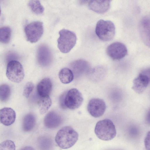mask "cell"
Masks as SVG:
<instances>
[{
  "mask_svg": "<svg viewBox=\"0 0 150 150\" xmlns=\"http://www.w3.org/2000/svg\"><path fill=\"white\" fill-rule=\"evenodd\" d=\"M78 138V133L70 126H66L57 132L55 141L58 146L62 149H67L73 146Z\"/></svg>",
  "mask_w": 150,
  "mask_h": 150,
  "instance_id": "1",
  "label": "cell"
},
{
  "mask_svg": "<svg viewBox=\"0 0 150 150\" xmlns=\"http://www.w3.org/2000/svg\"><path fill=\"white\" fill-rule=\"evenodd\" d=\"M94 131L97 137L104 141L112 140L116 134L114 123L111 120L107 119L98 122L96 125Z\"/></svg>",
  "mask_w": 150,
  "mask_h": 150,
  "instance_id": "2",
  "label": "cell"
},
{
  "mask_svg": "<svg viewBox=\"0 0 150 150\" xmlns=\"http://www.w3.org/2000/svg\"><path fill=\"white\" fill-rule=\"evenodd\" d=\"M95 32L98 37L104 41H108L114 38L115 34V27L111 21L100 20L97 22Z\"/></svg>",
  "mask_w": 150,
  "mask_h": 150,
  "instance_id": "3",
  "label": "cell"
},
{
  "mask_svg": "<svg viewBox=\"0 0 150 150\" xmlns=\"http://www.w3.org/2000/svg\"><path fill=\"white\" fill-rule=\"evenodd\" d=\"M59 34V37L57 40L58 48L63 53L69 52L76 44V34L74 33L65 29L60 30Z\"/></svg>",
  "mask_w": 150,
  "mask_h": 150,
  "instance_id": "4",
  "label": "cell"
},
{
  "mask_svg": "<svg viewBox=\"0 0 150 150\" xmlns=\"http://www.w3.org/2000/svg\"><path fill=\"white\" fill-rule=\"evenodd\" d=\"M6 74L9 80L16 83L21 82L25 76L22 65L19 62L16 60H12L8 62Z\"/></svg>",
  "mask_w": 150,
  "mask_h": 150,
  "instance_id": "5",
  "label": "cell"
},
{
  "mask_svg": "<svg viewBox=\"0 0 150 150\" xmlns=\"http://www.w3.org/2000/svg\"><path fill=\"white\" fill-rule=\"evenodd\" d=\"M24 31L28 41L31 43L36 42L40 39L43 34V23L39 21L31 23L25 26Z\"/></svg>",
  "mask_w": 150,
  "mask_h": 150,
  "instance_id": "6",
  "label": "cell"
},
{
  "mask_svg": "<svg viewBox=\"0 0 150 150\" xmlns=\"http://www.w3.org/2000/svg\"><path fill=\"white\" fill-rule=\"evenodd\" d=\"M83 100L82 94L76 88H72L64 94V102L65 108L72 110L79 108Z\"/></svg>",
  "mask_w": 150,
  "mask_h": 150,
  "instance_id": "7",
  "label": "cell"
},
{
  "mask_svg": "<svg viewBox=\"0 0 150 150\" xmlns=\"http://www.w3.org/2000/svg\"><path fill=\"white\" fill-rule=\"evenodd\" d=\"M107 54L114 60H120L123 58L127 53L126 46L123 43L116 42L112 43L107 47Z\"/></svg>",
  "mask_w": 150,
  "mask_h": 150,
  "instance_id": "8",
  "label": "cell"
},
{
  "mask_svg": "<svg viewBox=\"0 0 150 150\" xmlns=\"http://www.w3.org/2000/svg\"><path fill=\"white\" fill-rule=\"evenodd\" d=\"M106 108L105 101L102 99L94 98L91 99L87 106L88 110L90 114L95 117L102 116Z\"/></svg>",
  "mask_w": 150,
  "mask_h": 150,
  "instance_id": "9",
  "label": "cell"
},
{
  "mask_svg": "<svg viewBox=\"0 0 150 150\" xmlns=\"http://www.w3.org/2000/svg\"><path fill=\"white\" fill-rule=\"evenodd\" d=\"M146 71L140 73L133 80L132 88L137 93H143L149 83V77Z\"/></svg>",
  "mask_w": 150,
  "mask_h": 150,
  "instance_id": "10",
  "label": "cell"
},
{
  "mask_svg": "<svg viewBox=\"0 0 150 150\" xmlns=\"http://www.w3.org/2000/svg\"><path fill=\"white\" fill-rule=\"evenodd\" d=\"M37 58L38 63L41 66L47 67L50 65L52 60L50 50L45 45H42L38 50Z\"/></svg>",
  "mask_w": 150,
  "mask_h": 150,
  "instance_id": "11",
  "label": "cell"
},
{
  "mask_svg": "<svg viewBox=\"0 0 150 150\" xmlns=\"http://www.w3.org/2000/svg\"><path fill=\"white\" fill-rule=\"evenodd\" d=\"M70 67L73 74L77 77L88 73L90 69L89 63L82 59L73 62L70 64Z\"/></svg>",
  "mask_w": 150,
  "mask_h": 150,
  "instance_id": "12",
  "label": "cell"
},
{
  "mask_svg": "<svg viewBox=\"0 0 150 150\" xmlns=\"http://www.w3.org/2000/svg\"><path fill=\"white\" fill-rule=\"evenodd\" d=\"M139 30L143 42L147 46L150 45V18L146 16L140 21Z\"/></svg>",
  "mask_w": 150,
  "mask_h": 150,
  "instance_id": "13",
  "label": "cell"
},
{
  "mask_svg": "<svg viewBox=\"0 0 150 150\" xmlns=\"http://www.w3.org/2000/svg\"><path fill=\"white\" fill-rule=\"evenodd\" d=\"M16 118L15 111L9 108H4L0 110V122L6 126L13 124Z\"/></svg>",
  "mask_w": 150,
  "mask_h": 150,
  "instance_id": "14",
  "label": "cell"
},
{
  "mask_svg": "<svg viewBox=\"0 0 150 150\" xmlns=\"http://www.w3.org/2000/svg\"><path fill=\"white\" fill-rule=\"evenodd\" d=\"M61 117L54 111H51L45 116L44 119L45 126L49 129H53L59 126L61 124Z\"/></svg>",
  "mask_w": 150,
  "mask_h": 150,
  "instance_id": "15",
  "label": "cell"
},
{
  "mask_svg": "<svg viewBox=\"0 0 150 150\" xmlns=\"http://www.w3.org/2000/svg\"><path fill=\"white\" fill-rule=\"evenodd\" d=\"M110 1H91L88 3L89 8L93 11L99 13H103L109 9Z\"/></svg>",
  "mask_w": 150,
  "mask_h": 150,
  "instance_id": "16",
  "label": "cell"
},
{
  "mask_svg": "<svg viewBox=\"0 0 150 150\" xmlns=\"http://www.w3.org/2000/svg\"><path fill=\"white\" fill-rule=\"evenodd\" d=\"M52 88V83L51 80L46 78L41 80L37 85V93L40 97L49 96Z\"/></svg>",
  "mask_w": 150,
  "mask_h": 150,
  "instance_id": "17",
  "label": "cell"
},
{
  "mask_svg": "<svg viewBox=\"0 0 150 150\" xmlns=\"http://www.w3.org/2000/svg\"><path fill=\"white\" fill-rule=\"evenodd\" d=\"M59 77L62 83L67 84L73 80L74 75L71 70L67 68H64L59 71Z\"/></svg>",
  "mask_w": 150,
  "mask_h": 150,
  "instance_id": "18",
  "label": "cell"
},
{
  "mask_svg": "<svg viewBox=\"0 0 150 150\" xmlns=\"http://www.w3.org/2000/svg\"><path fill=\"white\" fill-rule=\"evenodd\" d=\"M35 122V118L32 114L26 115L24 117L23 122V129L26 132L31 131L33 128Z\"/></svg>",
  "mask_w": 150,
  "mask_h": 150,
  "instance_id": "19",
  "label": "cell"
},
{
  "mask_svg": "<svg viewBox=\"0 0 150 150\" xmlns=\"http://www.w3.org/2000/svg\"><path fill=\"white\" fill-rule=\"evenodd\" d=\"M53 142L50 137L46 136L40 137L38 140V146L40 150H52Z\"/></svg>",
  "mask_w": 150,
  "mask_h": 150,
  "instance_id": "20",
  "label": "cell"
},
{
  "mask_svg": "<svg viewBox=\"0 0 150 150\" xmlns=\"http://www.w3.org/2000/svg\"><path fill=\"white\" fill-rule=\"evenodd\" d=\"M52 100L49 96L40 97L38 101L40 113L43 114L45 113L51 105Z\"/></svg>",
  "mask_w": 150,
  "mask_h": 150,
  "instance_id": "21",
  "label": "cell"
},
{
  "mask_svg": "<svg viewBox=\"0 0 150 150\" xmlns=\"http://www.w3.org/2000/svg\"><path fill=\"white\" fill-rule=\"evenodd\" d=\"M11 34V28L8 26L0 28V42L7 44L10 40Z\"/></svg>",
  "mask_w": 150,
  "mask_h": 150,
  "instance_id": "22",
  "label": "cell"
},
{
  "mask_svg": "<svg viewBox=\"0 0 150 150\" xmlns=\"http://www.w3.org/2000/svg\"><path fill=\"white\" fill-rule=\"evenodd\" d=\"M11 95V89L9 86L6 84L0 86V100L5 102L8 100Z\"/></svg>",
  "mask_w": 150,
  "mask_h": 150,
  "instance_id": "23",
  "label": "cell"
},
{
  "mask_svg": "<svg viewBox=\"0 0 150 150\" xmlns=\"http://www.w3.org/2000/svg\"><path fill=\"white\" fill-rule=\"evenodd\" d=\"M28 5L32 11L36 14H41L44 11V8L39 1H30Z\"/></svg>",
  "mask_w": 150,
  "mask_h": 150,
  "instance_id": "24",
  "label": "cell"
},
{
  "mask_svg": "<svg viewBox=\"0 0 150 150\" xmlns=\"http://www.w3.org/2000/svg\"><path fill=\"white\" fill-rule=\"evenodd\" d=\"M14 142L10 140H6L0 144V150H15Z\"/></svg>",
  "mask_w": 150,
  "mask_h": 150,
  "instance_id": "25",
  "label": "cell"
},
{
  "mask_svg": "<svg viewBox=\"0 0 150 150\" xmlns=\"http://www.w3.org/2000/svg\"><path fill=\"white\" fill-rule=\"evenodd\" d=\"M34 88V85L31 82H28L25 85L23 92V96L28 98Z\"/></svg>",
  "mask_w": 150,
  "mask_h": 150,
  "instance_id": "26",
  "label": "cell"
},
{
  "mask_svg": "<svg viewBox=\"0 0 150 150\" xmlns=\"http://www.w3.org/2000/svg\"><path fill=\"white\" fill-rule=\"evenodd\" d=\"M144 144L146 150H149V132L148 133L145 138Z\"/></svg>",
  "mask_w": 150,
  "mask_h": 150,
  "instance_id": "27",
  "label": "cell"
},
{
  "mask_svg": "<svg viewBox=\"0 0 150 150\" xmlns=\"http://www.w3.org/2000/svg\"><path fill=\"white\" fill-rule=\"evenodd\" d=\"M20 150H35V149L31 146H27L23 148Z\"/></svg>",
  "mask_w": 150,
  "mask_h": 150,
  "instance_id": "28",
  "label": "cell"
},
{
  "mask_svg": "<svg viewBox=\"0 0 150 150\" xmlns=\"http://www.w3.org/2000/svg\"><path fill=\"white\" fill-rule=\"evenodd\" d=\"M1 8H0V15H1Z\"/></svg>",
  "mask_w": 150,
  "mask_h": 150,
  "instance_id": "29",
  "label": "cell"
}]
</instances>
